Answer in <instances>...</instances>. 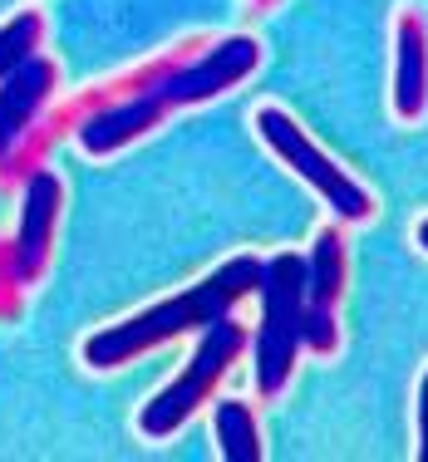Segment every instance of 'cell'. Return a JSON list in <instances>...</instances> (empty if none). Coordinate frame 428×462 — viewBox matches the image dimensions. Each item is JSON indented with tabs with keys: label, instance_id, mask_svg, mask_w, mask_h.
Wrapping results in <instances>:
<instances>
[{
	"label": "cell",
	"instance_id": "1",
	"mask_svg": "<svg viewBox=\"0 0 428 462\" xmlns=\"http://www.w3.org/2000/svg\"><path fill=\"white\" fill-rule=\"evenodd\" d=\"M261 64V45L251 35H227L217 45H207L202 54H192L188 64H178L172 74L153 79L148 89H138L134 98H118V104H104L74 128L79 148L89 158H108V152L128 148V143L148 138L153 128L163 124L168 114L178 108H197V104H212L227 89H237L241 79H251Z\"/></svg>",
	"mask_w": 428,
	"mask_h": 462
},
{
	"label": "cell",
	"instance_id": "2",
	"mask_svg": "<svg viewBox=\"0 0 428 462\" xmlns=\"http://www.w3.org/2000/svg\"><path fill=\"white\" fill-rule=\"evenodd\" d=\"M256 281H261V261L256 256H232L207 281H197L192 291L168 295V300H158V305H148V310H138V315H128V320L89 335L84 339V365L108 374V369L134 365L148 349L168 345V339H178V335H202L212 320L232 315L247 295H256Z\"/></svg>",
	"mask_w": 428,
	"mask_h": 462
},
{
	"label": "cell",
	"instance_id": "3",
	"mask_svg": "<svg viewBox=\"0 0 428 462\" xmlns=\"http://www.w3.org/2000/svg\"><path fill=\"white\" fill-rule=\"evenodd\" d=\"M247 345H251V329L241 325L237 315L212 320V325L202 329V339H197V355L188 359V369H182L178 379L168 383V389L153 393V399L138 409V433L153 438V443L172 438V433H178V428L188 423V418L217 393V383L232 374V365L247 355Z\"/></svg>",
	"mask_w": 428,
	"mask_h": 462
},
{
	"label": "cell",
	"instance_id": "4",
	"mask_svg": "<svg viewBox=\"0 0 428 462\" xmlns=\"http://www.w3.org/2000/svg\"><path fill=\"white\" fill-rule=\"evenodd\" d=\"M261 325H256V393L281 399L301 355V310H305V256L261 261Z\"/></svg>",
	"mask_w": 428,
	"mask_h": 462
},
{
	"label": "cell",
	"instance_id": "5",
	"mask_svg": "<svg viewBox=\"0 0 428 462\" xmlns=\"http://www.w3.org/2000/svg\"><path fill=\"white\" fill-rule=\"evenodd\" d=\"M256 134L281 158V168H291L305 187H315V192H321V202L330 207L340 222H369V217H375V197H369V187L349 178L330 152L315 148V138L305 134V128L285 114V108L261 104L256 108Z\"/></svg>",
	"mask_w": 428,
	"mask_h": 462
},
{
	"label": "cell",
	"instance_id": "6",
	"mask_svg": "<svg viewBox=\"0 0 428 462\" xmlns=\"http://www.w3.org/2000/svg\"><path fill=\"white\" fill-rule=\"evenodd\" d=\"M20 187H25V197H20V226L5 241V266H10V281L20 291H30L50 266L54 226H60V207H64V182L50 168H35Z\"/></svg>",
	"mask_w": 428,
	"mask_h": 462
},
{
	"label": "cell",
	"instance_id": "7",
	"mask_svg": "<svg viewBox=\"0 0 428 462\" xmlns=\"http://www.w3.org/2000/svg\"><path fill=\"white\" fill-rule=\"evenodd\" d=\"M345 295V231L321 226L311 256H305V310H301V349L335 355L340 349V325L335 305Z\"/></svg>",
	"mask_w": 428,
	"mask_h": 462
},
{
	"label": "cell",
	"instance_id": "8",
	"mask_svg": "<svg viewBox=\"0 0 428 462\" xmlns=\"http://www.w3.org/2000/svg\"><path fill=\"white\" fill-rule=\"evenodd\" d=\"M394 114L419 124L428 114V20L419 5H404L394 20Z\"/></svg>",
	"mask_w": 428,
	"mask_h": 462
},
{
	"label": "cell",
	"instance_id": "9",
	"mask_svg": "<svg viewBox=\"0 0 428 462\" xmlns=\"http://www.w3.org/2000/svg\"><path fill=\"white\" fill-rule=\"evenodd\" d=\"M54 84H60V69L45 54H30L15 74L0 79V168L15 152V143L25 138V128L40 118V108H50Z\"/></svg>",
	"mask_w": 428,
	"mask_h": 462
},
{
	"label": "cell",
	"instance_id": "10",
	"mask_svg": "<svg viewBox=\"0 0 428 462\" xmlns=\"http://www.w3.org/2000/svg\"><path fill=\"white\" fill-rule=\"evenodd\" d=\"M217 443H222L227 462H261V433H256V413L241 399L217 403Z\"/></svg>",
	"mask_w": 428,
	"mask_h": 462
},
{
	"label": "cell",
	"instance_id": "11",
	"mask_svg": "<svg viewBox=\"0 0 428 462\" xmlns=\"http://www.w3.org/2000/svg\"><path fill=\"white\" fill-rule=\"evenodd\" d=\"M40 45H45V15L40 10H20L15 20H5L0 25V79L15 74L30 54H40Z\"/></svg>",
	"mask_w": 428,
	"mask_h": 462
},
{
	"label": "cell",
	"instance_id": "12",
	"mask_svg": "<svg viewBox=\"0 0 428 462\" xmlns=\"http://www.w3.org/2000/svg\"><path fill=\"white\" fill-rule=\"evenodd\" d=\"M419 457L428 462V369L419 379Z\"/></svg>",
	"mask_w": 428,
	"mask_h": 462
},
{
	"label": "cell",
	"instance_id": "13",
	"mask_svg": "<svg viewBox=\"0 0 428 462\" xmlns=\"http://www.w3.org/2000/svg\"><path fill=\"white\" fill-rule=\"evenodd\" d=\"M414 236H419V246L428 251V217H423V222H419V231H414Z\"/></svg>",
	"mask_w": 428,
	"mask_h": 462
},
{
	"label": "cell",
	"instance_id": "14",
	"mask_svg": "<svg viewBox=\"0 0 428 462\" xmlns=\"http://www.w3.org/2000/svg\"><path fill=\"white\" fill-rule=\"evenodd\" d=\"M251 5H256V10H266V5H271V0H251Z\"/></svg>",
	"mask_w": 428,
	"mask_h": 462
}]
</instances>
